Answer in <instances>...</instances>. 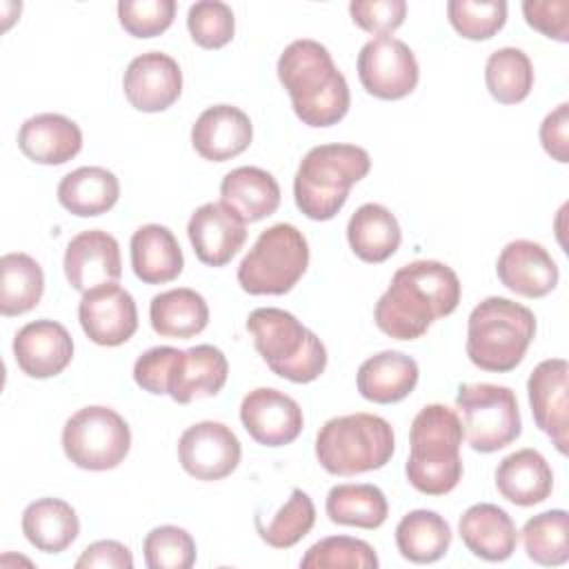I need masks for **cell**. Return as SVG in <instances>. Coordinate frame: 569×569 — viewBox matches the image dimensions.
Returning <instances> with one entry per match:
<instances>
[{
    "instance_id": "obj_13",
    "label": "cell",
    "mask_w": 569,
    "mask_h": 569,
    "mask_svg": "<svg viewBox=\"0 0 569 569\" xmlns=\"http://www.w3.org/2000/svg\"><path fill=\"white\" fill-rule=\"evenodd\" d=\"M80 327L100 347L124 345L138 329V307L133 296L118 282L100 284L78 305Z\"/></svg>"
},
{
    "instance_id": "obj_41",
    "label": "cell",
    "mask_w": 569,
    "mask_h": 569,
    "mask_svg": "<svg viewBox=\"0 0 569 569\" xmlns=\"http://www.w3.org/2000/svg\"><path fill=\"white\" fill-rule=\"evenodd\" d=\"M142 553L149 569H189L196 562V540L182 527L160 525L147 533Z\"/></svg>"
},
{
    "instance_id": "obj_34",
    "label": "cell",
    "mask_w": 569,
    "mask_h": 569,
    "mask_svg": "<svg viewBox=\"0 0 569 569\" xmlns=\"http://www.w3.org/2000/svg\"><path fill=\"white\" fill-rule=\"evenodd\" d=\"M325 509L333 525L358 529H378L389 516L382 489L369 482H345L331 487Z\"/></svg>"
},
{
    "instance_id": "obj_2",
    "label": "cell",
    "mask_w": 569,
    "mask_h": 569,
    "mask_svg": "<svg viewBox=\"0 0 569 569\" xmlns=\"http://www.w3.org/2000/svg\"><path fill=\"white\" fill-rule=\"evenodd\" d=\"M278 78L296 116L309 127H331L349 111V84L329 49L316 40H293L278 58Z\"/></svg>"
},
{
    "instance_id": "obj_1",
    "label": "cell",
    "mask_w": 569,
    "mask_h": 569,
    "mask_svg": "<svg viewBox=\"0 0 569 569\" xmlns=\"http://www.w3.org/2000/svg\"><path fill=\"white\" fill-rule=\"evenodd\" d=\"M460 293V280L449 264L413 260L393 273L387 291L376 302L373 320L389 338L416 340L438 318L456 311Z\"/></svg>"
},
{
    "instance_id": "obj_17",
    "label": "cell",
    "mask_w": 569,
    "mask_h": 569,
    "mask_svg": "<svg viewBox=\"0 0 569 569\" xmlns=\"http://www.w3.org/2000/svg\"><path fill=\"white\" fill-rule=\"evenodd\" d=\"M64 276L71 289L80 293L100 284L118 282L122 276L118 240L102 229L80 231L67 244Z\"/></svg>"
},
{
    "instance_id": "obj_27",
    "label": "cell",
    "mask_w": 569,
    "mask_h": 569,
    "mask_svg": "<svg viewBox=\"0 0 569 569\" xmlns=\"http://www.w3.org/2000/svg\"><path fill=\"white\" fill-rule=\"evenodd\" d=\"M131 267L144 284H164L182 273L184 258L173 231L164 224H142L131 236Z\"/></svg>"
},
{
    "instance_id": "obj_24",
    "label": "cell",
    "mask_w": 569,
    "mask_h": 569,
    "mask_svg": "<svg viewBox=\"0 0 569 569\" xmlns=\"http://www.w3.org/2000/svg\"><path fill=\"white\" fill-rule=\"evenodd\" d=\"M465 547L487 562H502L511 558L518 545V531L511 516L491 502L469 507L458 522Z\"/></svg>"
},
{
    "instance_id": "obj_31",
    "label": "cell",
    "mask_w": 569,
    "mask_h": 569,
    "mask_svg": "<svg viewBox=\"0 0 569 569\" xmlns=\"http://www.w3.org/2000/svg\"><path fill=\"white\" fill-rule=\"evenodd\" d=\"M120 198L116 173L104 167H80L58 184V202L73 216L93 218L107 213Z\"/></svg>"
},
{
    "instance_id": "obj_14",
    "label": "cell",
    "mask_w": 569,
    "mask_h": 569,
    "mask_svg": "<svg viewBox=\"0 0 569 569\" xmlns=\"http://www.w3.org/2000/svg\"><path fill=\"white\" fill-rule=\"evenodd\" d=\"M533 420L560 453L569 445V365L565 358H549L533 367L527 380Z\"/></svg>"
},
{
    "instance_id": "obj_33",
    "label": "cell",
    "mask_w": 569,
    "mask_h": 569,
    "mask_svg": "<svg viewBox=\"0 0 569 569\" xmlns=\"http://www.w3.org/2000/svg\"><path fill=\"white\" fill-rule=\"evenodd\" d=\"M451 545L449 522L429 509H413L396 527V547L400 556L416 565L440 560Z\"/></svg>"
},
{
    "instance_id": "obj_19",
    "label": "cell",
    "mask_w": 569,
    "mask_h": 569,
    "mask_svg": "<svg viewBox=\"0 0 569 569\" xmlns=\"http://www.w3.org/2000/svg\"><path fill=\"white\" fill-rule=\"evenodd\" d=\"M13 358L29 378H53L62 373L73 358L69 331L49 318L27 322L13 338Z\"/></svg>"
},
{
    "instance_id": "obj_10",
    "label": "cell",
    "mask_w": 569,
    "mask_h": 569,
    "mask_svg": "<svg viewBox=\"0 0 569 569\" xmlns=\"http://www.w3.org/2000/svg\"><path fill=\"white\" fill-rule=\"evenodd\" d=\"M62 449L76 467L107 471L127 458L131 431L118 411L102 405L82 407L62 427Z\"/></svg>"
},
{
    "instance_id": "obj_22",
    "label": "cell",
    "mask_w": 569,
    "mask_h": 569,
    "mask_svg": "<svg viewBox=\"0 0 569 569\" xmlns=\"http://www.w3.org/2000/svg\"><path fill=\"white\" fill-rule=\"evenodd\" d=\"M253 124L249 116L233 104H213L204 109L191 127V144L198 156L211 162H224L249 149Z\"/></svg>"
},
{
    "instance_id": "obj_32",
    "label": "cell",
    "mask_w": 569,
    "mask_h": 569,
    "mask_svg": "<svg viewBox=\"0 0 569 569\" xmlns=\"http://www.w3.org/2000/svg\"><path fill=\"white\" fill-rule=\"evenodd\" d=\"M149 320L158 336L184 340L204 331L209 322V307L198 291L178 287L151 298Z\"/></svg>"
},
{
    "instance_id": "obj_8",
    "label": "cell",
    "mask_w": 569,
    "mask_h": 569,
    "mask_svg": "<svg viewBox=\"0 0 569 569\" xmlns=\"http://www.w3.org/2000/svg\"><path fill=\"white\" fill-rule=\"evenodd\" d=\"M309 264V244L289 222L264 229L238 267V282L251 296H282L296 287Z\"/></svg>"
},
{
    "instance_id": "obj_20",
    "label": "cell",
    "mask_w": 569,
    "mask_h": 569,
    "mask_svg": "<svg viewBox=\"0 0 569 569\" xmlns=\"http://www.w3.org/2000/svg\"><path fill=\"white\" fill-rule=\"evenodd\" d=\"M498 280L525 298H542L558 284V264L551 253L533 240L509 242L496 262Z\"/></svg>"
},
{
    "instance_id": "obj_39",
    "label": "cell",
    "mask_w": 569,
    "mask_h": 569,
    "mask_svg": "<svg viewBox=\"0 0 569 569\" xmlns=\"http://www.w3.org/2000/svg\"><path fill=\"white\" fill-rule=\"evenodd\" d=\"M378 556L373 547L351 536H329L307 549L300 560L305 569H376Z\"/></svg>"
},
{
    "instance_id": "obj_25",
    "label": "cell",
    "mask_w": 569,
    "mask_h": 569,
    "mask_svg": "<svg viewBox=\"0 0 569 569\" xmlns=\"http://www.w3.org/2000/svg\"><path fill=\"white\" fill-rule=\"evenodd\" d=\"M418 362L402 351H380L367 358L356 376L358 391L365 400L376 405H391L405 400L418 385Z\"/></svg>"
},
{
    "instance_id": "obj_29",
    "label": "cell",
    "mask_w": 569,
    "mask_h": 569,
    "mask_svg": "<svg viewBox=\"0 0 569 569\" xmlns=\"http://www.w3.org/2000/svg\"><path fill=\"white\" fill-rule=\"evenodd\" d=\"M347 240L360 260L378 264L398 251L402 231L387 207L367 202L351 213L347 222Z\"/></svg>"
},
{
    "instance_id": "obj_36",
    "label": "cell",
    "mask_w": 569,
    "mask_h": 569,
    "mask_svg": "<svg viewBox=\"0 0 569 569\" xmlns=\"http://www.w3.org/2000/svg\"><path fill=\"white\" fill-rule=\"evenodd\" d=\"M485 82L500 104L522 102L533 87V67L529 56L516 47L496 49L485 64Z\"/></svg>"
},
{
    "instance_id": "obj_30",
    "label": "cell",
    "mask_w": 569,
    "mask_h": 569,
    "mask_svg": "<svg viewBox=\"0 0 569 569\" xmlns=\"http://www.w3.org/2000/svg\"><path fill=\"white\" fill-rule=\"evenodd\" d=\"M22 533L38 551L60 553L78 538L80 520L67 500L40 498L22 511Z\"/></svg>"
},
{
    "instance_id": "obj_4",
    "label": "cell",
    "mask_w": 569,
    "mask_h": 569,
    "mask_svg": "<svg viewBox=\"0 0 569 569\" xmlns=\"http://www.w3.org/2000/svg\"><path fill=\"white\" fill-rule=\"evenodd\" d=\"M371 169L358 144H318L307 151L293 178V198L309 220H331L347 202L349 189Z\"/></svg>"
},
{
    "instance_id": "obj_15",
    "label": "cell",
    "mask_w": 569,
    "mask_h": 569,
    "mask_svg": "<svg viewBox=\"0 0 569 569\" xmlns=\"http://www.w3.org/2000/svg\"><path fill=\"white\" fill-rule=\"evenodd\" d=\"M240 420L247 433L264 447L293 442L305 425L300 405L273 387H258L240 402Z\"/></svg>"
},
{
    "instance_id": "obj_47",
    "label": "cell",
    "mask_w": 569,
    "mask_h": 569,
    "mask_svg": "<svg viewBox=\"0 0 569 569\" xmlns=\"http://www.w3.org/2000/svg\"><path fill=\"white\" fill-rule=\"evenodd\" d=\"M542 149L558 162H569V104H558L540 124Z\"/></svg>"
},
{
    "instance_id": "obj_5",
    "label": "cell",
    "mask_w": 569,
    "mask_h": 569,
    "mask_svg": "<svg viewBox=\"0 0 569 569\" xmlns=\"http://www.w3.org/2000/svg\"><path fill=\"white\" fill-rule=\"evenodd\" d=\"M536 336V316L529 307L502 296H489L473 307L467 320V356L491 373L516 369Z\"/></svg>"
},
{
    "instance_id": "obj_35",
    "label": "cell",
    "mask_w": 569,
    "mask_h": 569,
    "mask_svg": "<svg viewBox=\"0 0 569 569\" xmlns=\"http://www.w3.org/2000/svg\"><path fill=\"white\" fill-rule=\"evenodd\" d=\"M44 291L42 267L22 251H11L0 258V313L22 316L31 311Z\"/></svg>"
},
{
    "instance_id": "obj_48",
    "label": "cell",
    "mask_w": 569,
    "mask_h": 569,
    "mask_svg": "<svg viewBox=\"0 0 569 569\" xmlns=\"http://www.w3.org/2000/svg\"><path fill=\"white\" fill-rule=\"evenodd\" d=\"M78 569H131L133 567V556L129 547H124L118 540H98L91 542L80 558L76 560Z\"/></svg>"
},
{
    "instance_id": "obj_40",
    "label": "cell",
    "mask_w": 569,
    "mask_h": 569,
    "mask_svg": "<svg viewBox=\"0 0 569 569\" xmlns=\"http://www.w3.org/2000/svg\"><path fill=\"white\" fill-rule=\"evenodd\" d=\"M451 27L467 40H489L507 22L505 0H451L447 2Z\"/></svg>"
},
{
    "instance_id": "obj_38",
    "label": "cell",
    "mask_w": 569,
    "mask_h": 569,
    "mask_svg": "<svg viewBox=\"0 0 569 569\" xmlns=\"http://www.w3.org/2000/svg\"><path fill=\"white\" fill-rule=\"evenodd\" d=\"M316 525V507L307 491L293 489L287 502L278 509V513L262 522L256 516V531L258 536L273 549H289L298 545Z\"/></svg>"
},
{
    "instance_id": "obj_45",
    "label": "cell",
    "mask_w": 569,
    "mask_h": 569,
    "mask_svg": "<svg viewBox=\"0 0 569 569\" xmlns=\"http://www.w3.org/2000/svg\"><path fill=\"white\" fill-rule=\"evenodd\" d=\"M522 13L529 27L558 42L569 40V2L567 0H525Z\"/></svg>"
},
{
    "instance_id": "obj_26",
    "label": "cell",
    "mask_w": 569,
    "mask_h": 569,
    "mask_svg": "<svg viewBox=\"0 0 569 569\" xmlns=\"http://www.w3.org/2000/svg\"><path fill=\"white\" fill-rule=\"evenodd\" d=\"M496 487L500 496L518 507H533L553 491V471L536 449H518L496 467Z\"/></svg>"
},
{
    "instance_id": "obj_46",
    "label": "cell",
    "mask_w": 569,
    "mask_h": 569,
    "mask_svg": "<svg viewBox=\"0 0 569 569\" xmlns=\"http://www.w3.org/2000/svg\"><path fill=\"white\" fill-rule=\"evenodd\" d=\"M176 347H153L149 351H144L136 365H133V380L140 389L162 396L167 393V382H169V373L173 367V360L178 358Z\"/></svg>"
},
{
    "instance_id": "obj_16",
    "label": "cell",
    "mask_w": 569,
    "mask_h": 569,
    "mask_svg": "<svg viewBox=\"0 0 569 569\" xmlns=\"http://www.w3.org/2000/svg\"><path fill=\"white\" fill-rule=\"evenodd\" d=\"M122 89L133 109L144 113L164 111L182 93L180 64L162 51L140 53L124 71Z\"/></svg>"
},
{
    "instance_id": "obj_11",
    "label": "cell",
    "mask_w": 569,
    "mask_h": 569,
    "mask_svg": "<svg viewBox=\"0 0 569 569\" xmlns=\"http://www.w3.org/2000/svg\"><path fill=\"white\" fill-rule=\"evenodd\" d=\"M358 78L367 93L380 100H400L416 89L420 69L407 42L380 36L362 44L358 53Z\"/></svg>"
},
{
    "instance_id": "obj_3",
    "label": "cell",
    "mask_w": 569,
    "mask_h": 569,
    "mask_svg": "<svg viewBox=\"0 0 569 569\" xmlns=\"http://www.w3.org/2000/svg\"><path fill=\"white\" fill-rule=\"evenodd\" d=\"M465 431L456 409L447 405L422 407L409 429V458L405 473L409 485L425 496H445L462 480Z\"/></svg>"
},
{
    "instance_id": "obj_23",
    "label": "cell",
    "mask_w": 569,
    "mask_h": 569,
    "mask_svg": "<svg viewBox=\"0 0 569 569\" xmlns=\"http://www.w3.org/2000/svg\"><path fill=\"white\" fill-rule=\"evenodd\" d=\"M18 147L38 164H64L80 153L82 131L62 113H36L22 122Z\"/></svg>"
},
{
    "instance_id": "obj_7",
    "label": "cell",
    "mask_w": 569,
    "mask_h": 569,
    "mask_svg": "<svg viewBox=\"0 0 569 569\" xmlns=\"http://www.w3.org/2000/svg\"><path fill=\"white\" fill-rule=\"evenodd\" d=\"M393 449V429L376 413L331 418L316 436V458L331 476H358L382 469L391 460Z\"/></svg>"
},
{
    "instance_id": "obj_12",
    "label": "cell",
    "mask_w": 569,
    "mask_h": 569,
    "mask_svg": "<svg viewBox=\"0 0 569 569\" xmlns=\"http://www.w3.org/2000/svg\"><path fill=\"white\" fill-rule=\"evenodd\" d=\"M238 436L222 422L202 420L187 427L178 440V460L196 480H222L240 465Z\"/></svg>"
},
{
    "instance_id": "obj_43",
    "label": "cell",
    "mask_w": 569,
    "mask_h": 569,
    "mask_svg": "<svg viewBox=\"0 0 569 569\" xmlns=\"http://www.w3.org/2000/svg\"><path fill=\"white\" fill-rule=\"evenodd\" d=\"M176 18L173 0H120L118 20L133 38H153L171 27Z\"/></svg>"
},
{
    "instance_id": "obj_9",
    "label": "cell",
    "mask_w": 569,
    "mask_h": 569,
    "mask_svg": "<svg viewBox=\"0 0 569 569\" xmlns=\"http://www.w3.org/2000/svg\"><path fill=\"white\" fill-rule=\"evenodd\" d=\"M456 409L462 416V431L473 451L493 453L505 449L522 431L518 398L505 385H460Z\"/></svg>"
},
{
    "instance_id": "obj_21",
    "label": "cell",
    "mask_w": 569,
    "mask_h": 569,
    "mask_svg": "<svg viewBox=\"0 0 569 569\" xmlns=\"http://www.w3.org/2000/svg\"><path fill=\"white\" fill-rule=\"evenodd\" d=\"M229 378L227 356L213 345H196L191 349H180L173 360L167 396L178 405H189L198 398H211L220 393Z\"/></svg>"
},
{
    "instance_id": "obj_44",
    "label": "cell",
    "mask_w": 569,
    "mask_h": 569,
    "mask_svg": "<svg viewBox=\"0 0 569 569\" xmlns=\"http://www.w3.org/2000/svg\"><path fill=\"white\" fill-rule=\"evenodd\" d=\"M351 20L367 33L389 36L393 33L407 16L405 0H353L349 4Z\"/></svg>"
},
{
    "instance_id": "obj_42",
    "label": "cell",
    "mask_w": 569,
    "mask_h": 569,
    "mask_svg": "<svg viewBox=\"0 0 569 569\" xmlns=\"http://www.w3.org/2000/svg\"><path fill=\"white\" fill-rule=\"evenodd\" d=\"M187 27L196 44L202 49H220L229 44L236 33V18L227 2L200 0L189 7Z\"/></svg>"
},
{
    "instance_id": "obj_6",
    "label": "cell",
    "mask_w": 569,
    "mask_h": 569,
    "mask_svg": "<svg viewBox=\"0 0 569 569\" xmlns=\"http://www.w3.org/2000/svg\"><path fill=\"white\" fill-rule=\"evenodd\" d=\"M247 331L253 336L260 358L280 378L307 385L320 378L327 367L322 340L284 309H253L247 318Z\"/></svg>"
},
{
    "instance_id": "obj_37",
    "label": "cell",
    "mask_w": 569,
    "mask_h": 569,
    "mask_svg": "<svg viewBox=\"0 0 569 569\" xmlns=\"http://www.w3.org/2000/svg\"><path fill=\"white\" fill-rule=\"evenodd\" d=\"M527 558L542 567H558L569 560V516L565 509L542 511L522 527Z\"/></svg>"
},
{
    "instance_id": "obj_18",
    "label": "cell",
    "mask_w": 569,
    "mask_h": 569,
    "mask_svg": "<svg viewBox=\"0 0 569 569\" xmlns=\"http://www.w3.org/2000/svg\"><path fill=\"white\" fill-rule=\"evenodd\" d=\"M187 236L202 264L222 267L242 249L247 222L224 202H207L191 213Z\"/></svg>"
},
{
    "instance_id": "obj_28",
    "label": "cell",
    "mask_w": 569,
    "mask_h": 569,
    "mask_svg": "<svg viewBox=\"0 0 569 569\" xmlns=\"http://www.w3.org/2000/svg\"><path fill=\"white\" fill-rule=\"evenodd\" d=\"M220 202L244 222H258L280 207V184L260 167H238L222 178Z\"/></svg>"
}]
</instances>
